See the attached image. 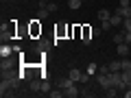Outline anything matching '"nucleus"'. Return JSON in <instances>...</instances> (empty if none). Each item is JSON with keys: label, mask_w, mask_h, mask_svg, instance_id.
Masks as SVG:
<instances>
[{"label": "nucleus", "mask_w": 131, "mask_h": 98, "mask_svg": "<svg viewBox=\"0 0 131 98\" xmlns=\"http://www.w3.org/2000/svg\"><path fill=\"white\" fill-rule=\"evenodd\" d=\"M28 87H31L33 92H42V81H37V79H31V81H28Z\"/></svg>", "instance_id": "nucleus-8"}, {"label": "nucleus", "mask_w": 131, "mask_h": 98, "mask_svg": "<svg viewBox=\"0 0 131 98\" xmlns=\"http://www.w3.org/2000/svg\"><path fill=\"white\" fill-rule=\"evenodd\" d=\"M116 13H118V15H122L125 20H129V18H131V5H129V7H118Z\"/></svg>", "instance_id": "nucleus-5"}, {"label": "nucleus", "mask_w": 131, "mask_h": 98, "mask_svg": "<svg viewBox=\"0 0 131 98\" xmlns=\"http://www.w3.org/2000/svg\"><path fill=\"white\" fill-rule=\"evenodd\" d=\"M46 9L50 11V13H55V11H57V5H50V2H48V5H46Z\"/></svg>", "instance_id": "nucleus-25"}, {"label": "nucleus", "mask_w": 131, "mask_h": 98, "mask_svg": "<svg viewBox=\"0 0 131 98\" xmlns=\"http://www.w3.org/2000/svg\"><path fill=\"white\" fill-rule=\"evenodd\" d=\"M122 81H125L127 87L131 85V70H122Z\"/></svg>", "instance_id": "nucleus-16"}, {"label": "nucleus", "mask_w": 131, "mask_h": 98, "mask_svg": "<svg viewBox=\"0 0 131 98\" xmlns=\"http://www.w3.org/2000/svg\"><path fill=\"white\" fill-rule=\"evenodd\" d=\"M0 55H2V57H9V55H11V50H9L7 46H2V48H0Z\"/></svg>", "instance_id": "nucleus-22"}, {"label": "nucleus", "mask_w": 131, "mask_h": 98, "mask_svg": "<svg viewBox=\"0 0 131 98\" xmlns=\"http://www.w3.org/2000/svg\"><path fill=\"white\" fill-rule=\"evenodd\" d=\"M72 83H74V81H72L70 76H66V79H59V83H57V85H59L61 89H66V87H70Z\"/></svg>", "instance_id": "nucleus-11"}, {"label": "nucleus", "mask_w": 131, "mask_h": 98, "mask_svg": "<svg viewBox=\"0 0 131 98\" xmlns=\"http://www.w3.org/2000/svg\"><path fill=\"white\" fill-rule=\"evenodd\" d=\"M85 72H88V74H94V72H98V65H96V63H90Z\"/></svg>", "instance_id": "nucleus-19"}, {"label": "nucleus", "mask_w": 131, "mask_h": 98, "mask_svg": "<svg viewBox=\"0 0 131 98\" xmlns=\"http://www.w3.org/2000/svg\"><path fill=\"white\" fill-rule=\"evenodd\" d=\"M63 96H68V98H77V96H81V89H77V85L72 83L70 87H66V89H63Z\"/></svg>", "instance_id": "nucleus-3"}, {"label": "nucleus", "mask_w": 131, "mask_h": 98, "mask_svg": "<svg viewBox=\"0 0 131 98\" xmlns=\"http://www.w3.org/2000/svg\"><path fill=\"white\" fill-rule=\"evenodd\" d=\"M101 31H103V28H92V35H94V37H98V35H101Z\"/></svg>", "instance_id": "nucleus-28"}, {"label": "nucleus", "mask_w": 131, "mask_h": 98, "mask_svg": "<svg viewBox=\"0 0 131 98\" xmlns=\"http://www.w3.org/2000/svg\"><path fill=\"white\" fill-rule=\"evenodd\" d=\"M88 81H90V74H88V72H83V74H81V81H79V83H88Z\"/></svg>", "instance_id": "nucleus-23"}, {"label": "nucleus", "mask_w": 131, "mask_h": 98, "mask_svg": "<svg viewBox=\"0 0 131 98\" xmlns=\"http://www.w3.org/2000/svg\"><path fill=\"white\" fill-rule=\"evenodd\" d=\"M109 22H112V26H122V22H125V18H122V15H118V13H114Z\"/></svg>", "instance_id": "nucleus-9"}, {"label": "nucleus", "mask_w": 131, "mask_h": 98, "mask_svg": "<svg viewBox=\"0 0 131 98\" xmlns=\"http://www.w3.org/2000/svg\"><path fill=\"white\" fill-rule=\"evenodd\" d=\"M109 79H112V85L118 89V92H125V89H127L125 81H122V70L120 72H109Z\"/></svg>", "instance_id": "nucleus-1"}, {"label": "nucleus", "mask_w": 131, "mask_h": 98, "mask_svg": "<svg viewBox=\"0 0 131 98\" xmlns=\"http://www.w3.org/2000/svg\"><path fill=\"white\" fill-rule=\"evenodd\" d=\"M96 83L101 85L103 89L112 87V79H109V74H103V72H98V76H96Z\"/></svg>", "instance_id": "nucleus-2"}, {"label": "nucleus", "mask_w": 131, "mask_h": 98, "mask_svg": "<svg viewBox=\"0 0 131 98\" xmlns=\"http://www.w3.org/2000/svg\"><path fill=\"white\" fill-rule=\"evenodd\" d=\"M98 72H103V74H109V65H101V68H98Z\"/></svg>", "instance_id": "nucleus-24"}, {"label": "nucleus", "mask_w": 131, "mask_h": 98, "mask_svg": "<svg viewBox=\"0 0 131 98\" xmlns=\"http://www.w3.org/2000/svg\"><path fill=\"white\" fill-rule=\"evenodd\" d=\"M11 65H13V59H11V57H2V61H0V70H11Z\"/></svg>", "instance_id": "nucleus-6"}, {"label": "nucleus", "mask_w": 131, "mask_h": 98, "mask_svg": "<svg viewBox=\"0 0 131 98\" xmlns=\"http://www.w3.org/2000/svg\"><path fill=\"white\" fill-rule=\"evenodd\" d=\"M48 96H50V98H61V96H63V89H55V92H48Z\"/></svg>", "instance_id": "nucleus-18"}, {"label": "nucleus", "mask_w": 131, "mask_h": 98, "mask_svg": "<svg viewBox=\"0 0 131 98\" xmlns=\"http://www.w3.org/2000/svg\"><path fill=\"white\" fill-rule=\"evenodd\" d=\"M129 5H131L129 0H120V7H129Z\"/></svg>", "instance_id": "nucleus-30"}, {"label": "nucleus", "mask_w": 131, "mask_h": 98, "mask_svg": "<svg viewBox=\"0 0 131 98\" xmlns=\"http://www.w3.org/2000/svg\"><path fill=\"white\" fill-rule=\"evenodd\" d=\"M81 74H83V72H81V70H77V68H72V70L68 72V76H70V79L74 81V83H79V81H81Z\"/></svg>", "instance_id": "nucleus-7"}, {"label": "nucleus", "mask_w": 131, "mask_h": 98, "mask_svg": "<svg viewBox=\"0 0 131 98\" xmlns=\"http://www.w3.org/2000/svg\"><path fill=\"white\" fill-rule=\"evenodd\" d=\"M120 70H122L120 59H116V61H112V63H109V72H120Z\"/></svg>", "instance_id": "nucleus-12"}, {"label": "nucleus", "mask_w": 131, "mask_h": 98, "mask_svg": "<svg viewBox=\"0 0 131 98\" xmlns=\"http://www.w3.org/2000/svg\"><path fill=\"white\" fill-rule=\"evenodd\" d=\"M120 63H122V70H131V61L129 59H120Z\"/></svg>", "instance_id": "nucleus-21"}, {"label": "nucleus", "mask_w": 131, "mask_h": 98, "mask_svg": "<svg viewBox=\"0 0 131 98\" xmlns=\"http://www.w3.org/2000/svg\"><path fill=\"white\" fill-rule=\"evenodd\" d=\"M125 42H127V44H131V31H129V33H125Z\"/></svg>", "instance_id": "nucleus-29"}, {"label": "nucleus", "mask_w": 131, "mask_h": 98, "mask_svg": "<svg viewBox=\"0 0 131 98\" xmlns=\"http://www.w3.org/2000/svg\"><path fill=\"white\" fill-rule=\"evenodd\" d=\"M48 92H50V83H48L46 79H42V92L39 94H48Z\"/></svg>", "instance_id": "nucleus-17"}, {"label": "nucleus", "mask_w": 131, "mask_h": 98, "mask_svg": "<svg viewBox=\"0 0 131 98\" xmlns=\"http://www.w3.org/2000/svg\"><path fill=\"white\" fill-rule=\"evenodd\" d=\"M98 20H101V22H107V20H112V13H109L107 9H101L98 11Z\"/></svg>", "instance_id": "nucleus-10"}, {"label": "nucleus", "mask_w": 131, "mask_h": 98, "mask_svg": "<svg viewBox=\"0 0 131 98\" xmlns=\"http://www.w3.org/2000/svg\"><path fill=\"white\" fill-rule=\"evenodd\" d=\"M81 96H92V92H90L88 87H83V89H81Z\"/></svg>", "instance_id": "nucleus-26"}, {"label": "nucleus", "mask_w": 131, "mask_h": 98, "mask_svg": "<svg viewBox=\"0 0 131 98\" xmlns=\"http://www.w3.org/2000/svg\"><path fill=\"white\" fill-rule=\"evenodd\" d=\"M48 15H50V11H48L46 7H39V11H37V18H39V20H46Z\"/></svg>", "instance_id": "nucleus-15"}, {"label": "nucleus", "mask_w": 131, "mask_h": 98, "mask_svg": "<svg viewBox=\"0 0 131 98\" xmlns=\"http://www.w3.org/2000/svg\"><path fill=\"white\" fill-rule=\"evenodd\" d=\"M118 57H129V44L127 42H122V44H118Z\"/></svg>", "instance_id": "nucleus-4"}, {"label": "nucleus", "mask_w": 131, "mask_h": 98, "mask_svg": "<svg viewBox=\"0 0 131 98\" xmlns=\"http://www.w3.org/2000/svg\"><path fill=\"white\" fill-rule=\"evenodd\" d=\"M7 2H11V0H7Z\"/></svg>", "instance_id": "nucleus-32"}, {"label": "nucleus", "mask_w": 131, "mask_h": 98, "mask_svg": "<svg viewBox=\"0 0 131 98\" xmlns=\"http://www.w3.org/2000/svg\"><path fill=\"white\" fill-rule=\"evenodd\" d=\"M81 5H83V0H68V7H70L72 11H77V9H81Z\"/></svg>", "instance_id": "nucleus-14"}, {"label": "nucleus", "mask_w": 131, "mask_h": 98, "mask_svg": "<svg viewBox=\"0 0 131 98\" xmlns=\"http://www.w3.org/2000/svg\"><path fill=\"white\" fill-rule=\"evenodd\" d=\"M122 31H125V33H129V31H131V18L122 22Z\"/></svg>", "instance_id": "nucleus-20"}, {"label": "nucleus", "mask_w": 131, "mask_h": 98, "mask_svg": "<svg viewBox=\"0 0 131 98\" xmlns=\"http://www.w3.org/2000/svg\"><path fill=\"white\" fill-rule=\"evenodd\" d=\"M83 2H88V0H83Z\"/></svg>", "instance_id": "nucleus-33"}, {"label": "nucleus", "mask_w": 131, "mask_h": 98, "mask_svg": "<svg viewBox=\"0 0 131 98\" xmlns=\"http://www.w3.org/2000/svg\"><path fill=\"white\" fill-rule=\"evenodd\" d=\"M42 2H50V0H42Z\"/></svg>", "instance_id": "nucleus-31"}, {"label": "nucleus", "mask_w": 131, "mask_h": 98, "mask_svg": "<svg viewBox=\"0 0 131 98\" xmlns=\"http://www.w3.org/2000/svg\"><path fill=\"white\" fill-rule=\"evenodd\" d=\"M109 26H112V22L107 20V22H103V26H101V28H103V31H109Z\"/></svg>", "instance_id": "nucleus-27"}, {"label": "nucleus", "mask_w": 131, "mask_h": 98, "mask_svg": "<svg viewBox=\"0 0 131 98\" xmlns=\"http://www.w3.org/2000/svg\"><path fill=\"white\" fill-rule=\"evenodd\" d=\"M112 42L116 44V46H118V44H122V42H125V31L116 33V35H114V37H112Z\"/></svg>", "instance_id": "nucleus-13"}]
</instances>
